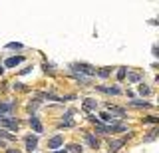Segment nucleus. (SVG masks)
<instances>
[{
  "instance_id": "9",
  "label": "nucleus",
  "mask_w": 159,
  "mask_h": 153,
  "mask_svg": "<svg viewBox=\"0 0 159 153\" xmlns=\"http://www.w3.org/2000/svg\"><path fill=\"white\" fill-rule=\"evenodd\" d=\"M127 137H131V133H127L125 137L117 139V141H109V149H112V151H117L119 147H123V143H125V139H127Z\"/></svg>"
},
{
  "instance_id": "13",
  "label": "nucleus",
  "mask_w": 159,
  "mask_h": 153,
  "mask_svg": "<svg viewBox=\"0 0 159 153\" xmlns=\"http://www.w3.org/2000/svg\"><path fill=\"white\" fill-rule=\"evenodd\" d=\"M107 109H112V113H117L119 117H125V115H127V113H125V109H123V108H117V105H112V103L107 105Z\"/></svg>"
},
{
  "instance_id": "27",
  "label": "nucleus",
  "mask_w": 159,
  "mask_h": 153,
  "mask_svg": "<svg viewBox=\"0 0 159 153\" xmlns=\"http://www.w3.org/2000/svg\"><path fill=\"white\" fill-rule=\"evenodd\" d=\"M52 153H68V151H66V149H64V151H52Z\"/></svg>"
},
{
  "instance_id": "21",
  "label": "nucleus",
  "mask_w": 159,
  "mask_h": 153,
  "mask_svg": "<svg viewBox=\"0 0 159 153\" xmlns=\"http://www.w3.org/2000/svg\"><path fill=\"white\" fill-rule=\"evenodd\" d=\"M6 50H22V44H18V42H10L8 46H6Z\"/></svg>"
},
{
  "instance_id": "23",
  "label": "nucleus",
  "mask_w": 159,
  "mask_h": 153,
  "mask_svg": "<svg viewBox=\"0 0 159 153\" xmlns=\"http://www.w3.org/2000/svg\"><path fill=\"white\" fill-rule=\"evenodd\" d=\"M38 105H40V101H38V99H32V101L28 103V111H36Z\"/></svg>"
},
{
  "instance_id": "20",
  "label": "nucleus",
  "mask_w": 159,
  "mask_h": 153,
  "mask_svg": "<svg viewBox=\"0 0 159 153\" xmlns=\"http://www.w3.org/2000/svg\"><path fill=\"white\" fill-rule=\"evenodd\" d=\"M155 137H157V129H155V127H153V129L149 131V135H147V137H145V139H143V141H153V139H155Z\"/></svg>"
},
{
  "instance_id": "3",
  "label": "nucleus",
  "mask_w": 159,
  "mask_h": 153,
  "mask_svg": "<svg viewBox=\"0 0 159 153\" xmlns=\"http://www.w3.org/2000/svg\"><path fill=\"white\" fill-rule=\"evenodd\" d=\"M60 145H64V137L58 133V135H54V137H50L48 139V149H58Z\"/></svg>"
},
{
  "instance_id": "10",
  "label": "nucleus",
  "mask_w": 159,
  "mask_h": 153,
  "mask_svg": "<svg viewBox=\"0 0 159 153\" xmlns=\"http://www.w3.org/2000/svg\"><path fill=\"white\" fill-rule=\"evenodd\" d=\"M20 62H24V56H12V58H8L6 60V68H14V66H18Z\"/></svg>"
},
{
  "instance_id": "26",
  "label": "nucleus",
  "mask_w": 159,
  "mask_h": 153,
  "mask_svg": "<svg viewBox=\"0 0 159 153\" xmlns=\"http://www.w3.org/2000/svg\"><path fill=\"white\" fill-rule=\"evenodd\" d=\"M6 153H20L18 149H6Z\"/></svg>"
},
{
  "instance_id": "7",
  "label": "nucleus",
  "mask_w": 159,
  "mask_h": 153,
  "mask_svg": "<svg viewBox=\"0 0 159 153\" xmlns=\"http://www.w3.org/2000/svg\"><path fill=\"white\" fill-rule=\"evenodd\" d=\"M84 137H86V141L90 145L91 149H100V139L96 137V135H91V133H84Z\"/></svg>"
},
{
  "instance_id": "15",
  "label": "nucleus",
  "mask_w": 159,
  "mask_h": 153,
  "mask_svg": "<svg viewBox=\"0 0 159 153\" xmlns=\"http://www.w3.org/2000/svg\"><path fill=\"white\" fill-rule=\"evenodd\" d=\"M100 119L105 121V123H114V115H109L107 111H103V113H100Z\"/></svg>"
},
{
  "instance_id": "1",
  "label": "nucleus",
  "mask_w": 159,
  "mask_h": 153,
  "mask_svg": "<svg viewBox=\"0 0 159 153\" xmlns=\"http://www.w3.org/2000/svg\"><path fill=\"white\" fill-rule=\"evenodd\" d=\"M70 70L74 72V74H78L80 72V76H96V68L90 64H86V62H74V64H70Z\"/></svg>"
},
{
  "instance_id": "12",
  "label": "nucleus",
  "mask_w": 159,
  "mask_h": 153,
  "mask_svg": "<svg viewBox=\"0 0 159 153\" xmlns=\"http://www.w3.org/2000/svg\"><path fill=\"white\" fill-rule=\"evenodd\" d=\"M84 108L86 109H96L98 108V101H96L93 98H86L84 99Z\"/></svg>"
},
{
  "instance_id": "5",
  "label": "nucleus",
  "mask_w": 159,
  "mask_h": 153,
  "mask_svg": "<svg viewBox=\"0 0 159 153\" xmlns=\"http://www.w3.org/2000/svg\"><path fill=\"white\" fill-rule=\"evenodd\" d=\"M125 123H109L105 125V133H119V131H125Z\"/></svg>"
},
{
  "instance_id": "4",
  "label": "nucleus",
  "mask_w": 159,
  "mask_h": 153,
  "mask_svg": "<svg viewBox=\"0 0 159 153\" xmlns=\"http://www.w3.org/2000/svg\"><path fill=\"white\" fill-rule=\"evenodd\" d=\"M98 92H102V94H112V96H119L121 94V89L117 86H112V87H105V86H96Z\"/></svg>"
},
{
  "instance_id": "22",
  "label": "nucleus",
  "mask_w": 159,
  "mask_h": 153,
  "mask_svg": "<svg viewBox=\"0 0 159 153\" xmlns=\"http://www.w3.org/2000/svg\"><path fill=\"white\" fill-rule=\"evenodd\" d=\"M139 94H141V96H149V94H151V89H149L145 84H141V86H139Z\"/></svg>"
},
{
  "instance_id": "14",
  "label": "nucleus",
  "mask_w": 159,
  "mask_h": 153,
  "mask_svg": "<svg viewBox=\"0 0 159 153\" xmlns=\"http://www.w3.org/2000/svg\"><path fill=\"white\" fill-rule=\"evenodd\" d=\"M131 105H135V108H151V103H149V101H141V99H133V101H131Z\"/></svg>"
},
{
  "instance_id": "6",
  "label": "nucleus",
  "mask_w": 159,
  "mask_h": 153,
  "mask_svg": "<svg viewBox=\"0 0 159 153\" xmlns=\"http://www.w3.org/2000/svg\"><path fill=\"white\" fill-rule=\"evenodd\" d=\"M30 127L34 129V135H38V133H42V131H44V127H42V123H40V119L36 117L34 113H32V117H30Z\"/></svg>"
},
{
  "instance_id": "19",
  "label": "nucleus",
  "mask_w": 159,
  "mask_h": 153,
  "mask_svg": "<svg viewBox=\"0 0 159 153\" xmlns=\"http://www.w3.org/2000/svg\"><path fill=\"white\" fill-rule=\"evenodd\" d=\"M127 72H129L127 68H119V70H117V80H119V82H121V80H125V76H127Z\"/></svg>"
},
{
  "instance_id": "25",
  "label": "nucleus",
  "mask_w": 159,
  "mask_h": 153,
  "mask_svg": "<svg viewBox=\"0 0 159 153\" xmlns=\"http://www.w3.org/2000/svg\"><path fill=\"white\" fill-rule=\"evenodd\" d=\"M143 121H145V123H153V125H155V123H157V117H155V115H147V117H145V119H143Z\"/></svg>"
},
{
  "instance_id": "2",
  "label": "nucleus",
  "mask_w": 159,
  "mask_h": 153,
  "mask_svg": "<svg viewBox=\"0 0 159 153\" xmlns=\"http://www.w3.org/2000/svg\"><path fill=\"white\" fill-rule=\"evenodd\" d=\"M18 125H20V121H18V119H12V117H8V115H0V127H6V129L16 131V129H18Z\"/></svg>"
},
{
  "instance_id": "8",
  "label": "nucleus",
  "mask_w": 159,
  "mask_h": 153,
  "mask_svg": "<svg viewBox=\"0 0 159 153\" xmlns=\"http://www.w3.org/2000/svg\"><path fill=\"white\" fill-rule=\"evenodd\" d=\"M24 143H26V149H30V153H32V149H36V145H38V135H28Z\"/></svg>"
},
{
  "instance_id": "24",
  "label": "nucleus",
  "mask_w": 159,
  "mask_h": 153,
  "mask_svg": "<svg viewBox=\"0 0 159 153\" xmlns=\"http://www.w3.org/2000/svg\"><path fill=\"white\" fill-rule=\"evenodd\" d=\"M76 123H74V119H70V121H60V127H74Z\"/></svg>"
},
{
  "instance_id": "17",
  "label": "nucleus",
  "mask_w": 159,
  "mask_h": 153,
  "mask_svg": "<svg viewBox=\"0 0 159 153\" xmlns=\"http://www.w3.org/2000/svg\"><path fill=\"white\" fill-rule=\"evenodd\" d=\"M127 80H129V82H139V80H141V74H137V72H131V74H129V72H127Z\"/></svg>"
},
{
  "instance_id": "16",
  "label": "nucleus",
  "mask_w": 159,
  "mask_h": 153,
  "mask_svg": "<svg viewBox=\"0 0 159 153\" xmlns=\"http://www.w3.org/2000/svg\"><path fill=\"white\" fill-rule=\"evenodd\" d=\"M68 151L70 153H82V151H84V147H82V145H78V143H72V145L68 147Z\"/></svg>"
},
{
  "instance_id": "11",
  "label": "nucleus",
  "mask_w": 159,
  "mask_h": 153,
  "mask_svg": "<svg viewBox=\"0 0 159 153\" xmlns=\"http://www.w3.org/2000/svg\"><path fill=\"white\" fill-rule=\"evenodd\" d=\"M14 108H16L14 101H4V103H0V115H2V113H10Z\"/></svg>"
},
{
  "instance_id": "18",
  "label": "nucleus",
  "mask_w": 159,
  "mask_h": 153,
  "mask_svg": "<svg viewBox=\"0 0 159 153\" xmlns=\"http://www.w3.org/2000/svg\"><path fill=\"white\" fill-rule=\"evenodd\" d=\"M109 70H112V68H100V70H96V74L100 78H107L109 76Z\"/></svg>"
}]
</instances>
